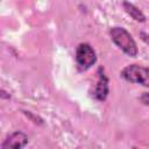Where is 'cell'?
Masks as SVG:
<instances>
[{"label":"cell","mask_w":149,"mask_h":149,"mask_svg":"<svg viewBox=\"0 0 149 149\" xmlns=\"http://www.w3.org/2000/svg\"><path fill=\"white\" fill-rule=\"evenodd\" d=\"M28 136L21 130H16L9 134L1 143L0 149H23L28 144Z\"/></svg>","instance_id":"obj_5"},{"label":"cell","mask_w":149,"mask_h":149,"mask_svg":"<svg viewBox=\"0 0 149 149\" xmlns=\"http://www.w3.org/2000/svg\"><path fill=\"white\" fill-rule=\"evenodd\" d=\"M76 62L81 70L90 69L97 62V55L88 43H80L76 49Z\"/></svg>","instance_id":"obj_3"},{"label":"cell","mask_w":149,"mask_h":149,"mask_svg":"<svg viewBox=\"0 0 149 149\" xmlns=\"http://www.w3.org/2000/svg\"><path fill=\"white\" fill-rule=\"evenodd\" d=\"M133 149H139V148H136V147H134V148H133Z\"/></svg>","instance_id":"obj_10"},{"label":"cell","mask_w":149,"mask_h":149,"mask_svg":"<svg viewBox=\"0 0 149 149\" xmlns=\"http://www.w3.org/2000/svg\"><path fill=\"white\" fill-rule=\"evenodd\" d=\"M98 74V80L91 92V95L98 100V101H104L106 100L108 92H109V86H108V78L105 74V71L102 68H99L97 71Z\"/></svg>","instance_id":"obj_4"},{"label":"cell","mask_w":149,"mask_h":149,"mask_svg":"<svg viewBox=\"0 0 149 149\" xmlns=\"http://www.w3.org/2000/svg\"><path fill=\"white\" fill-rule=\"evenodd\" d=\"M122 6H123V9L126 10V13L132 17L134 19L135 21L137 22H144L146 21V15L142 13V10H140L136 6H134L133 3L130 2H127V1H123L122 2Z\"/></svg>","instance_id":"obj_6"},{"label":"cell","mask_w":149,"mask_h":149,"mask_svg":"<svg viewBox=\"0 0 149 149\" xmlns=\"http://www.w3.org/2000/svg\"><path fill=\"white\" fill-rule=\"evenodd\" d=\"M140 100H141L142 104L149 106V92H144V93H142V95L140 97Z\"/></svg>","instance_id":"obj_7"},{"label":"cell","mask_w":149,"mask_h":149,"mask_svg":"<svg viewBox=\"0 0 149 149\" xmlns=\"http://www.w3.org/2000/svg\"><path fill=\"white\" fill-rule=\"evenodd\" d=\"M7 92L5 91V90H1V93H0V95H1V98L2 99H9L10 98V95L9 94H6Z\"/></svg>","instance_id":"obj_8"},{"label":"cell","mask_w":149,"mask_h":149,"mask_svg":"<svg viewBox=\"0 0 149 149\" xmlns=\"http://www.w3.org/2000/svg\"><path fill=\"white\" fill-rule=\"evenodd\" d=\"M109 35L115 45L121 49L129 57H136L139 49L133 36L122 27H113L109 30Z\"/></svg>","instance_id":"obj_1"},{"label":"cell","mask_w":149,"mask_h":149,"mask_svg":"<svg viewBox=\"0 0 149 149\" xmlns=\"http://www.w3.org/2000/svg\"><path fill=\"white\" fill-rule=\"evenodd\" d=\"M120 76L127 81L141 84L146 87H149V68L137 64H130L121 70Z\"/></svg>","instance_id":"obj_2"},{"label":"cell","mask_w":149,"mask_h":149,"mask_svg":"<svg viewBox=\"0 0 149 149\" xmlns=\"http://www.w3.org/2000/svg\"><path fill=\"white\" fill-rule=\"evenodd\" d=\"M140 36H142V40H144L147 43H149V35H147L144 33H140Z\"/></svg>","instance_id":"obj_9"}]
</instances>
